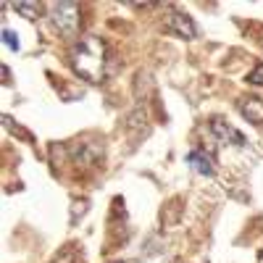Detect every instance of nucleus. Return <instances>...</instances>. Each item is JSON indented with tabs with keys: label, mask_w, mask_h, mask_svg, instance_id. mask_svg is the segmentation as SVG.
<instances>
[{
	"label": "nucleus",
	"mask_w": 263,
	"mask_h": 263,
	"mask_svg": "<svg viewBox=\"0 0 263 263\" xmlns=\"http://www.w3.org/2000/svg\"><path fill=\"white\" fill-rule=\"evenodd\" d=\"M248 82H250V84H255V87H263V61H260V63L255 66V69L248 74Z\"/></svg>",
	"instance_id": "obj_10"
},
{
	"label": "nucleus",
	"mask_w": 263,
	"mask_h": 263,
	"mask_svg": "<svg viewBox=\"0 0 263 263\" xmlns=\"http://www.w3.org/2000/svg\"><path fill=\"white\" fill-rule=\"evenodd\" d=\"M211 132H213V137L218 140V142H224V145H234V147H242L248 140H245V135L239 129H234L232 124H227L224 119H211Z\"/></svg>",
	"instance_id": "obj_4"
},
{
	"label": "nucleus",
	"mask_w": 263,
	"mask_h": 263,
	"mask_svg": "<svg viewBox=\"0 0 263 263\" xmlns=\"http://www.w3.org/2000/svg\"><path fill=\"white\" fill-rule=\"evenodd\" d=\"M53 263H82V260H79V250H77L74 245H69L66 250H61V253L53 258Z\"/></svg>",
	"instance_id": "obj_9"
},
{
	"label": "nucleus",
	"mask_w": 263,
	"mask_h": 263,
	"mask_svg": "<svg viewBox=\"0 0 263 263\" xmlns=\"http://www.w3.org/2000/svg\"><path fill=\"white\" fill-rule=\"evenodd\" d=\"M237 111L242 114L250 124L260 126L263 124V98H258V95H242V98L237 100Z\"/></svg>",
	"instance_id": "obj_5"
},
{
	"label": "nucleus",
	"mask_w": 263,
	"mask_h": 263,
	"mask_svg": "<svg viewBox=\"0 0 263 263\" xmlns=\"http://www.w3.org/2000/svg\"><path fill=\"white\" fill-rule=\"evenodd\" d=\"M50 18H53V29L66 37L74 40L79 34V24H82V11L77 3H55L50 8Z\"/></svg>",
	"instance_id": "obj_2"
},
{
	"label": "nucleus",
	"mask_w": 263,
	"mask_h": 263,
	"mask_svg": "<svg viewBox=\"0 0 263 263\" xmlns=\"http://www.w3.org/2000/svg\"><path fill=\"white\" fill-rule=\"evenodd\" d=\"M260 263H263V253H260Z\"/></svg>",
	"instance_id": "obj_12"
},
{
	"label": "nucleus",
	"mask_w": 263,
	"mask_h": 263,
	"mask_svg": "<svg viewBox=\"0 0 263 263\" xmlns=\"http://www.w3.org/2000/svg\"><path fill=\"white\" fill-rule=\"evenodd\" d=\"M163 32L174 34V37H182V40H195L197 37V27L190 13L184 11H168L166 21H163Z\"/></svg>",
	"instance_id": "obj_3"
},
{
	"label": "nucleus",
	"mask_w": 263,
	"mask_h": 263,
	"mask_svg": "<svg viewBox=\"0 0 263 263\" xmlns=\"http://www.w3.org/2000/svg\"><path fill=\"white\" fill-rule=\"evenodd\" d=\"M100 153H103V145H90V142H77L71 145V156L77 163L82 166H95L98 158H100Z\"/></svg>",
	"instance_id": "obj_7"
},
{
	"label": "nucleus",
	"mask_w": 263,
	"mask_h": 263,
	"mask_svg": "<svg viewBox=\"0 0 263 263\" xmlns=\"http://www.w3.org/2000/svg\"><path fill=\"white\" fill-rule=\"evenodd\" d=\"M71 58V69L92 84L105 82L108 77V63H111V50H108L105 40L98 34H87L74 42V48L69 53Z\"/></svg>",
	"instance_id": "obj_1"
},
{
	"label": "nucleus",
	"mask_w": 263,
	"mask_h": 263,
	"mask_svg": "<svg viewBox=\"0 0 263 263\" xmlns=\"http://www.w3.org/2000/svg\"><path fill=\"white\" fill-rule=\"evenodd\" d=\"M3 42H6L11 50H18V40H16V34L11 29H3Z\"/></svg>",
	"instance_id": "obj_11"
},
{
	"label": "nucleus",
	"mask_w": 263,
	"mask_h": 263,
	"mask_svg": "<svg viewBox=\"0 0 263 263\" xmlns=\"http://www.w3.org/2000/svg\"><path fill=\"white\" fill-rule=\"evenodd\" d=\"M13 8L21 16H27V18H40L42 16V6L40 3H13Z\"/></svg>",
	"instance_id": "obj_8"
},
{
	"label": "nucleus",
	"mask_w": 263,
	"mask_h": 263,
	"mask_svg": "<svg viewBox=\"0 0 263 263\" xmlns=\"http://www.w3.org/2000/svg\"><path fill=\"white\" fill-rule=\"evenodd\" d=\"M187 163H190V168H192V171L203 174V177H213V171H216V166H213V163H216V161H213V156H211V153H205V150H200V147L190 150Z\"/></svg>",
	"instance_id": "obj_6"
}]
</instances>
